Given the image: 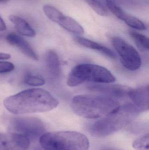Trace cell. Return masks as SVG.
Listing matches in <instances>:
<instances>
[{
  "label": "cell",
  "mask_w": 149,
  "mask_h": 150,
  "mask_svg": "<svg viewBox=\"0 0 149 150\" xmlns=\"http://www.w3.org/2000/svg\"><path fill=\"white\" fill-rule=\"evenodd\" d=\"M24 82L28 85L34 86H41L45 83V81L42 77L31 74L25 76Z\"/></svg>",
  "instance_id": "obj_20"
},
{
  "label": "cell",
  "mask_w": 149,
  "mask_h": 150,
  "mask_svg": "<svg viewBox=\"0 0 149 150\" xmlns=\"http://www.w3.org/2000/svg\"><path fill=\"white\" fill-rule=\"evenodd\" d=\"M129 33L140 49L145 51L149 50L148 38L134 31H129Z\"/></svg>",
  "instance_id": "obj_17"
},
{
  "label": "cell",
  "mask_w": 149,
  "mask_h": 150,
  "mask_svg": "<svg viewBox=\"0 0 149 150\" xmlns=\"http://www.w3.org/2000/svg\"><path fill=\"white\" fill-rule=\"evenodd\" d=\"M106 4L108 9L116 17L125 22L127 25L128 24L133 16L127 14L112 0H106Z\"/></svg>",
  "instance_id": "obj_16"
},
{
  "label": "cell",
  "mask_w": 149,
  "mask_h": 150,
  "mask_svg": "<svg viewBox=\"0 0 149 150\" xmlns=\"http://www.w3.org/2000/svg\"><path fill=\"white\" fill-rule=\"evenodd\" d=\"M11 128L28 138H37L45 131L43 123L34 117H16L11 120Z\"/></svg>",
  "instance_id": "obj_7"
},
{
  "label": "cell",
  "mask_w": 149,
  "mask_h": 150,
  "mask_svg": "<svg viewBox=\"0 0 149 150\" xmlns=\"http://www.w3.org/2000/svg\"><path fill=\"white\" fill-rule=\"evenodd\" d=\"M6 40L10 45L18 47L27 57L34 60H38V56L30 45L19 35L15 33H9L6 36Z\"/></svg>",
  "instance_id": "obj_11"
},
{
  "label": "cell",
  "mask_w": 149,
  "mask_h": 150,
  "mask_svg": "<svg viewBox=\"0 0 149 150\" xmlns=\"http://www.w3.org/2000/svg\"><path fill=\"white\" fill-rule=\"evenodd\" d=\"M149 137L148 134L138 137L133 143V148L136 150H149Z\"/></svg>",
  "instance_id": "obj_19"
},
{
  "label": "cell",
  "mask_w": 149,
  "mask_h": 150,
  "mask_svg": "<svg viewBox=\"0 0 149 150\" xmlns=\"http://www.w3.org/2000/svg\"><path fill=\"white\" fill-rule=\"evenodd\" d=\"M6 25L3 19L0 16V32L6 30Z\"/></svg>",
  "instance_id": "obj_22"
},
{
  "label": "cell",
  "mask_w": 149,
  "mask_h": 150,
  "mask_svg": "<svg viewBox=\"0 0 149 150\" xmlns=\"http://www.w3.org/2000/svg\"><path fill=\"white\" fill-rule=\"evenodd\" d=\"M15 69L14 64L8 62L0 61V74H6L13 71Z\"/></svg>",
  "instance_id": "obj_21"
},
{
  "label": "cell",
  "mask_w": 149,
  "mask_h": 150,
  "mask_svg": "<svg viewBox=\"0 0 149 150\" xmlns=\"http://www.w3.org/2000/svg\"><path fill=\"white\" fill-rule=\"evenodd\" d=\"M112 43L124 67L130 71L140 68L141 65V56L134 47L119 37L113 38Z\"/></svg>",
  "instance_id": "obj_6"
},
{
  "label": "cell",
  "mask_w": 149,
  "mask_h": 150,
  "mask_svg": "<svg viewBox=\"0 0 149 150\" xmlns=\"http://www.w3.org/2000/svg\"><path fill=\"white\" fill-rule=\"evenodd\" d=\"M56 23L70 32L78 35H82L85 31L83 27L72 18L63 15L57 21Z\"/></svg>",
  "instance_id": "obj_15"
},
{
  "label": "cell",
  "mask_w": 149,
  "mask_h": 150,
  "mask_svg": "<svg viewBox=\"0 0 149 150\" xmlns=\"http://www.w3.org/2000/svg\"><path fill=\"white\" fill-rule=\"evenodd\" d=\"M134 115L120 108L117 112L101 118L90 125L88 130L97 137H105L123 128L130 122Z\"/></svg>",
  "instance_id": "obj_5"
},
{
  "label": "cell",
  "mask_w": 149,
  "mask_h": 150,
  "mask_svg": "<svg viewBox=\"0 0 149 150\" xmlns=\"http://www.w3.org/2000/svg\"><path fill=\"white\" fill-rule=\"evenodd\" d=\"M74 39L77 43L83 46L98 51L111 59H116L115 54L106 47L82 37H75Z\"/></svg>",
  "instance_id": "obj_14"
},
{
  "label": "cell",
  "mask_w": 149,
  "mask_h": 150,
  "mask_svg": "<svg viewBox=\"0 0 149 150\" xmlns=\"http://www.w3.org/2000/svg\"><path fill=\"white\" fill-rule=\"evenodd\" d=\"M91 8L99 16H106L108 11L103 4L98 0H84Z\"/></svg>",
  "instance_id": "obj_18"
},
{
  "label": "cell",
  "mask_w": 149,
  "mask_h": 150,
  "mask_svg": "<svg viewBox=\"0 0 149 150\" xmlns=\"http://www.w3.org/2000/svg\"><path fill=\"white\" fill-rule=\"evenodd\" d=\"M10 54H8L0 53V60L9 59H10Z\"/></svg>",
  "instance_id": "obj_23"
},
{
  "label": "cell",
  "mask_w": 149,
  "mask_h": 150,
  "mask_svg": "<svg viewBox=\"0 0 149 150\" xmlns=\"http://www.w3.org/2000/svg\"><path fill=\"white\" fill-rule=\"evenodd\" d=\"M8 18L19 34L29 38H33L36 36V32L34 29L23 18L14 15H10Z\"/></svg>",
  "instance_id": "obj_13"
},
{
  "label": "cell",
  "mask_w": 149,
  "mask_h": 150,
  "mask_svg": "<svg viewBox=\"0 0 149 150\" xmlns=\"http://www.w3.org/2000/svg\"><path fill=\"white\" fill-rule=\"evenodd\" d=\"M39 142L44 150H88L85 135L73 131H59L43 134Z\"/></svg>",
  "instance_id": "obj_3"
},
{
  "label": "cell",
  "mask_w": 149,
  "mask_h": 150,
  "mask_svg": "<svg viewBox=\"0 0 149 150\" xmlns=\"http://www.w3.org/2000/svg\"><path fill=\"white\" fill-rule=\"evenodd\" d=\"M44 61L48 74L52 79L58 80L61 75V66L58 55L52 50L48 51L44 56Z\"/></svg>",
  "instance_id": "obj_12"
},
{
  "label": "cell",
  "mask_w": 149,
  "mask_h": 150,
  "mask_svg": "<svg viewBox=\"0 0 149 150\" xmlns=\"http://www.w3.org/2000/svg\"><path fill=\"white\" fill-rule=\"evenodd\" d=\"M132 105L137 113L148 111L149 108L148 85L139 86L130 90L128 95Z\"/></svg>",
  "instance_id": "obj_9"
},
{
  "label": "cell",
  "mask_w": 149,
  "mask_h": 150,
  "mask_svg": "<svg viewBox=\"0 0 149 150\" xmlns=\"http://www.w3.org/2000/svg\"><path fill=\"white\" fill-rule=\"evenodd\" d=\"M3 103L10 112L23 115L51 111L57 107L59 101L48 91L32 88L7 97Z\"/></svg>",
  "instance_id": "obj_1"
},
{
  "label": "cell",
  "mask_w": 149,
  "mask_h": 150,
  "mask_svg": "<svg viewBox=\"0 0 149 150\" xmlns=\"http://www.w3.org/2000/svg\"><path fill=\"white\" fill-rule=\"evenodd\" d=\"M74 113L87 119H99L117 112L121 106L116 100L106 96L79 95L71 103Z\"/></svg>",
  "instance_id": "obj_2"
},
{
  "label": "cell",
  "mask_w": 149,
  "mask_h": 150,
  "mask_svg": "<svg viewBox=\"0 0 149 150\" xmlns=\"http://www.w3.org/2000/svg\"><path fill=\"white\" fill-rule=\"evenodd\" d=\"M116 78L106 68L94 64H79L71 71L67 79L69 86H78L85 82L110 83L115 82Z\"/></svg>",
  "instance_id": "obj_4"
},
{
  "label": "cell",
  "mask_w": 149,
  "mask_h": 150,
  "mask_svg": "<svg viewBox=\"0 0 149 150\" xmlns=\"http://www.w3.org/2000/svg\"><path fill=\"white\" fill-rule=\"evenodd\" d=\"M88 89L93 91L105 94V96L113 99L128 98L129 93L131 90V88L128 86L117 84L91 85L88 86Z\"/></svg>",
  "instance_id": "obj_10"
},
{
  "label": "cell",
  "mask_w": 149,
  "mask_h": 150,
  "mask_svg": "<svg viewBox=\"0 0 149 150\" xmlns=\"http://www.w3.org/2000/svg\"></svg>",
  "instance_id": "obj_25"
},
{
  "label": "cell",
  "mask_w": 149,
  "mask_h": 150,
  "mask_svg": "<svg viewBox=\"0 0 149 150\" xmlns=\"http://www.w3.org/2000/svg\"><path fill=\"white\" fill-rule=\"evenodd\" d=\"M8 1V0H0V2H5Z\"/></svg>",
  "instance_id": "obj_24"
},
{
  "label": "cell",
  "mask_w": 149,
  "mask_h": 150,
  "mask_svg": "<svg viewBox=\"0 0 149 150\" xmlns=\"http://www.w3.org/2000/svg\"><path fill=\"white\" fill-rule=\"evenodd\" d=\"M29 138L18 133H0V150H26Z\"/></svg>",
  "instance_id": "obj_8"
}]
</instances>
